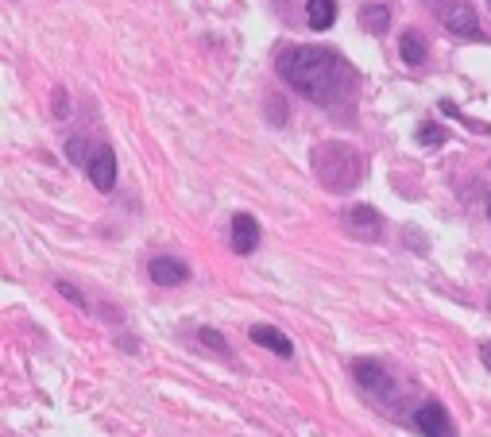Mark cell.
Instances as JSON below:
<instances>
[{
	"label": "cell",
	"mask_w": 491,
	"mask_h": 437,
	"mask_svg": "<svg viewBox=\"0 0 491 437\" xmlns=\"http://www.w3.org/2000/svg\"><path fill=\"white\" fill-rule=\"evenodd\" d=\"M275 70L291 90H298L306 101L322 105V109H333L356 90V70L329 47H283L275 59Z\"/></svg>",
	"instance_id": "1"
},
{
	"label": "cell",
	"mask_w": 491,
	"mask_h": 437,
	"mask_svg": "<svg viewBox=\"0 0 491 437\" xmlns=\"http://www.w3.org/2000/svg\"><path fill=\"white\" fill-rule=\"evenodd\" d=\"M314 175L325 190L348 194V190H356L364 183V155H360L352 144H340V140L317 144L314 147Z\"/></svg>",
	"instance_id": "2"
},
{
	"label": "cell",
	"mask_w": 491,
	"mask_h": 437,
	"mask_svg": "<svg viewBox=\"0 0 491 437\" xmlns=\"http://www.w3.org/2000/svg\"><path fill=\"white\" fill-rule=\"evenodd\" d=\"M352 379L379 402H399V395H402V383L394 379V371L383 368L379 360H352Z\"/></svg>",
	"instance_id": "3"
},
{
	"label": "cell",
	"mask_w": 491,
	"mask_h": 437,
	"mask_svg": "<svg viewBox=\"0 0 491 437\" xmlns=\"http://www.w3.org/2000/svg\"><path fill=\"white\" fill-rule=\"evenodd\" d=\"M437 20H441V27L449 31V35H456V39H472V43H484L487 39L484 31H479L476 8L468 4V0H445L441 12H437Z\"/></svg>",
	"instance_id": "4"
},
{
	"label": "cell",
	"mask_w": 491,
	"mask_h": 437,
	"mask_svg": "<svg viewBox=\"0 0 491 437\" xmlns=\"http://www.w3.org/2000/svg\"><path fill=\"white\" fill-rule=\"evenodd\" d=\"M410 425L418 430V437H456L449 410H445L437 399H422L418 407L410 410Z\"/></svg>",
	"instance_id": "5"
},
{
	"label": "cell",
	"mask_w": 491,
	"mask_h": 437,
	"mask_svg": "<svg viewBox=\"0 0 491 437\" xmlns=\"http://www.w3.org/2000/svg\"><path fill=\"white\" fill-rule=\"evenodd\" d=\"M85 175H90V183L101 190V194H109V190L116 186V152L109 144L93 147L90 155V167H85Z\"/></svg>",
	"instance_id": "6"
},
{
	"label": "cell",
	"mask_w": 491,
	"mask_h": 437,
	"mask_svg": "<svg viewBox=\"0 0 491 437\" xmlns=\"http://www.w3.org/2000/svg\"><path fill=\"white\" fill-rule=\"evenodd\" d=\"M229 240H232V252L252 255L255 248H260V221H255L252 213H232Z\"/></svg>",
	"instance_id": "7"
},
{
	"label": "cell",
	"mask_w": 491,
	"mask_h": 437,
	"mask_svg": "<svg viewBox=\"0 0 491 437\" xmlns=\"http://www.w3.org/2000/svg\"><path fill=\"white\" fill-rule=\"evenodd\" d=\"M345 229H348L356 240H379L383 217H379V209H371V206H352V209L345 213Z\"/></svg>",
	"instance_id": "8"
},
{
	"label": "cell",
	"mask_w": 491,
	"mask_h": 437,
	"mask_svg": "<svg viewBox=\"0 0 491 437\" xmlns=\"http://www.w3.org/2000/svg\"><path fill=\"white\" fill-rule=\"evenodd\" d=\"M147 279L155 286H183L190 279V268L178 255H155V260L147 263Z\"/></svg>",
	"instance_id": "9"
},
{
	"label": "cell",
	"mask_w": 491,
	"mask_h": 437,
	"mask_svg": "<svg viewBox=\"0 0 491 437\" xmlns=\"http://www.w3.org/2000/svg\"><path fill=\"white\" fill-rule=\"evenodd\" d=\"M248 337H252L260 348H267V353H275V356H283V360L294 356V340L286 337L283 329H275V325H252Z\"/></svg>",
	"instance_id": "10"
},
{
	"label": "cell",
	"mask_w": 491,
	"mask_h": 437,
	"mask_svg": "<svg viewBox=\"0 0 491 437\" xmlns=\"http://www.w3.org/2000/svg\"><path fill=\"white\" fill-rule=\"evenodd\" d=\"M306 24L314 31H329L337 24V0H306Z\"/></svg>",
	"instance_id": "11"
},
{
	"label": "cell",
	"mask_w": 491,
	"mask_h": 437,
	"mask_svg": "<svg viewBox=\"0 0 491 437\" xmlns=\"http://www.w3.org/2000/svg\"><path fill=\"white\" fill-rule=\"evenodd\" d=\"M360 27L371 31V35H387L391 8L387 4H364V8H360Z\"/></svg>",
	"instance_id": "12"
},
{
	"label": "cell",
	"mask_w": 491,
	"mask_h": 437,
	"mask_svg": "<svg viewBox=\"0 0 491 437\" xmlns=\"http://www.w3.org/2000/svg\"><path fill=\"white\" fill-rule=\"evenodd\" d=\"M399 59L407 62V66H422L425 62V39L418 31H402L399 35Z\"/></svg>",
	"instance_id": "13"
},
{
	"label": "cell",
	"mask_w": 491,
	"mask_h": 437,
	"mask_svg": "<svg viewBox=\"0 0 491 437\" xmlns=\"http://www.w3.org/2000/svg\"><path fill=\"white\" fill-rule=\"evenodd\" d=\"M198 337H201V345H206L209 353H217L221 360H232V345L217 333V329H209V325H206V329H198Z\"/></svg>",
	"instance_id": "14"
},
{
	"label": "cell",
	"mask_w": 491,
	"mask_h": 437,
	"mask_svg": "<svg viewBox=\"0 0 491 437\" xmlns=\"http://www.w3.org/2000/svg\"><path fill=\"white\" fill-rule=\"evenodd\" d=\"M90 155H93L90 144H85L82 136H70V140H66V159H70V163L85 170V167H90Z\"/></svg>",
	"instance_id": "15"
},
{
	"label": "cell",
	"mask_w": 491,
	"mask_h": 437,
	"mask_svg": "<svg viewBox=\"0 0 491 437\" xmlns=\"http://www.w3.org/2000/svg\"><path fill=\"white\" fill-rule=\"evenodd\" d=\"M414 140H418L422 147H441L445 140H449V132H445V128H437V124H422L418 132H414Z\"/></svg>",
	"instance_id": "16"
},
{
	"label": "cell",
	"mask_w": 491,
	"mask_h": 437,
	"mask_svg": "<svg viewBox=\"0 0 491 437\" xmlns=\"http://www.w3.org/2000/svg\"><path fill=\"white\" fill-rule=\"evenodd\" d=\"M55 291H58L62 298H70L74 306H82V310H90V298H85V294H82L74 283H66V279H55Z\"/></svg>",
	"instance_id": "17"
},
{
	"label": "cell",
	"mask_w": 491,
	"mask_h": 437,
	"mask_svg": "<svg viewBox=\"0 0 491 437\" xmlns=\"http://www.w3.org/2000/svg\"><path fill=\"white\" fill-rule=\"evenodd\" d=\"M267 116H271V124H286V105H283V98L267 101Z\"/></svg>",
	"instance_id": "18"
},
{
	"label": "cell",
	"mask_w": 491,
	"mask_h": 437,
	"mask_svg": "<svg viewBox=\"0 0 491 437\" xmlns=\"http://www.w3.org/2000/svg\"><path fill=\"white\" fill-rule=\"evenodd\" d=\"M66 109H70V101H66V93L58 90V98H55V113H58V116H66Z\"/></svg>",
	"instance_id": "19"
},
{
	"label": "cell",
	"mask_w": 491,
	"mask_h": 437,
	"mask_svg": "<svg viewBox=\"0 0 491 437\" xmlns=\"http://www.w3.org/2000/svg\"><path fill=\"white\" fill-rule=\"evenodd\" d=\"M479 360H484V368H491V345H479Z\"/></svg>",
	"instance_id": "20"
},
{
	"label": "cell",
	"mask_w": 491,
	"mask_h": 437,
	"mask_svg": "<svg viewBox=\"0 0 491 437\" xmlns=\"http://www.w3.org/2000/svg\"><path fill=\"white\" fill-rule=\"evenodd\" d=\"M487 217H491V194H487Z\"/></svg>",
	"instance_id": "21"
},
{
	"label": "cell",
	"mask_w": 491,
	"mask_h": 437,
	"mask_svg": "<svg viewBox=\"0 0 491 437\" xmlns=\"http://www.w3.org/2000/svg\"><path fill=\"white\" fill-rule=\"evenodd\" d=\"M487 4H491V0H487Z\"/></svg>",
	"instance_id": "22"
}]
</instances>
